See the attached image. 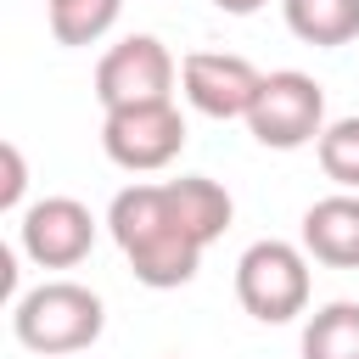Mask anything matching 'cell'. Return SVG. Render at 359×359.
Returning <instances> with one entry per match:
<instances>
[{"label":"cell","instance_id":"cell-2","mask_svg":"<svg viewBox=\"0 0 359 359\" xmlns=\"http://www.w3.org/2000/svg\"><path fill=\"white\" fill-rule=\"evenodd\" d=\"M11 331H17V342L28 353L67 359V353H84L107 331V303L79 280H39L34 292L17 297Z\"/></svg>","mask_w":359,"mask_h":359},{"label":"cell","instance_id":"cell-13","mask_svg":"<svg viewBox=\"0 0 359 359\" xmlns=\"http://www.w3.org/2000/svg\"><path fill=\"white\" fill-rule=\"evenodd\" d=\"M314 157L337 191H359V118L325 123V135L314 140Z\"/></svg>","mask_w":359,"mask_h":359},{"label":"cell","instance_id":"cell-1","mask_svg":"<svg viewBox=\"0 0 359 359\" xmlns=\"http://www.w3.org/2000/svg\"><path fill=\"white\" fill-rule=\"evenodd\" d=\"M107 230H112L118 252L129 258L135 280L151 286V292L185 286L196 275L202 252H208V241L185 224L168 180L163 185H129V191H118L112 208H107Z\"/></svg>","mask_w":359,"mask_h":359},{"label":"cell","instance_id":"cell-16","mask_svg":"<svg viewBox=\"0 0 359 359\" xmlns=\"http://www.w3.org/2000/svg\"><path fill=\"white\" fill-rule=\"evenodd\" d=\"M45 6H50V0H45Z\"/></svg>","mask_w":359,"mask_h":359},{"label":"cell","instance_id":"cell-12","mask_svg":"<svg viewBox=\"0 0 359 359\" xmlns=\"http://www.w3.org/2000/svg\"><path fill=\"white\" fill-rule=\"evenodd\" d=\"M118 11H123V0H50L45 6V17H50V34H56V45H95L112 22H118Z\"/></svg>","mask_w":359,"mask_h":359},{"label":"cell","instance_id":"cell-5","mask_svg":"<svg viewBox=\"0 0 359 359\" xmlns=\"http://www.w3.org/2000/svg\"><path fill=\"white\" fill-rule=\"evenodd\" d=\"M101 151L129 168V174H157L185 151V118L174 101H146V107H118L101 123Z\"/></svg>","mask_w":359,"mask_h":359},{"label":"cell","instance_id":"cell-8","mask_svg":"<svg viewBox=\"0 0 359 359\" xmlns=\"http://www.w3.org/2000/svg\"><path fill=\"white\" fill-rule=\"evenodd\" d=\"M264 73L236 50H191L180 62V90L202 118H247Z\"/></svg>","mask_w":359,"mask_h":359},{"label":"cell","instance_id":"cell-10","mask_svg":"<svg viewBox=\"0 0 359 359\" xmlns=\"http://www.w3.org/2000/svg\"><path fill=\"white\" fill-rule=\"evenodd\" d=\"M286 28L303 45H353L359 39V0H280Z\"/></svg>","mask_w":359,"mask_h":359},{"label":"cell","instance_id":"cell-9","mask_svg":"<svg viewBox=\"0 0 359 359\" xmlns=\"http://www.w3.org/2000/svg\"><path fill=\"white\" fill-rule=\"evenodd\" d=\"M303 252L325 269H359V191H331L303 213Z\"/></svg>","mask_w":359,"mask_h":359},{"label":"cell","instance_id":"cell-4","mask_svg":"<svg viewBox=\"0 0 359 359\" xmlns=\"http://www.w3.org/2000/svg\"><path fill=\"white\" fill-rule=\"evenodd\" d=\"M247 129L258 146L269 151H297V146H314L325 135V90L297 73V67H280V73H264L258 84V101L247 112Z\"/></svg>","mask_w":359,"mask_h":359},{"label":"cell","instance_id":"cell-7","mask_svg":"<svg viewBox=\"0 0 359 359\" xmlns=\"http://www.w3.org/2000/svg\"><path fill=\"white\" fill-rule=\"evenodd\" d=\"M17 247L39 264V269H73L90 258L95 247V213L79 196H39L22 208L17 224Z\"/></svg>","mask_w":359,"mask_h":359},{"label":"cell","instance_id":"cell-14","mask_svg":"<svg viewBox=\"0 0 359 359\" xmlns=\"http://www.w3.org/2000/svg\"><path fill=\"white\" fill-rule=\"evenodd\" d=\"M0 168H6V180H0V208L17 213V208H22V191H28V163H22V146H17V140L0 146Z\"/></svg>","mask_w":359,"mask_h":359},{"label":"cell","instance_id":"cell-6","mask_svg":"<svg viewBox=\"0 0 359 359\" xmlns=\"http://www.w3.org/2000/svg\"><path fill=\"white\" fill-rule=\"evenodd\" d=\"M168 90H174V56L157 34H129L95 62V101L107 112L168 101Z\"/></svg>","mask_w":359,"mask_h":359},{"label":"cell","instance_id":"cell-11","mask_svg":"<svg viewBox=\"0 0 359 359\" xmlns=\"http://www.w3.org/2000/svg\"><path fill=\"white\" fill-rule=\"evenodd\" d=\"M303 359H359V303L337 297L314 309L303 325Z\"/></svg>","mask_w":359,"mask_h":359},{"label":"cell","instance_id":"cell-3","mask_svg":"<svg viewBox=\"0 0 359 359\" xmlns=\"http://www.w3.org/2000/svg\"><path fill=\"white\" fill-rule=\"evenodd\" d=\"M236 297L252 320L286 325L309 309V252L292 241H252L236 258Z\"/></svg>","mask_w":359,"mask_h":359},{"label":"cell","instance_id":"cell-15","mask_svg":"<svg viewBox=\"0 0 359 359\" xmlns=\"http://www.w3.org/2000/svg\"><path fill=\"white\" fill-rule=\"evenodd\" d=\"M213 6H219L224 17H252V11H264L269 0H213Z\"/></svg>","mask_w":359,"mask_h":359}]
</instances>
